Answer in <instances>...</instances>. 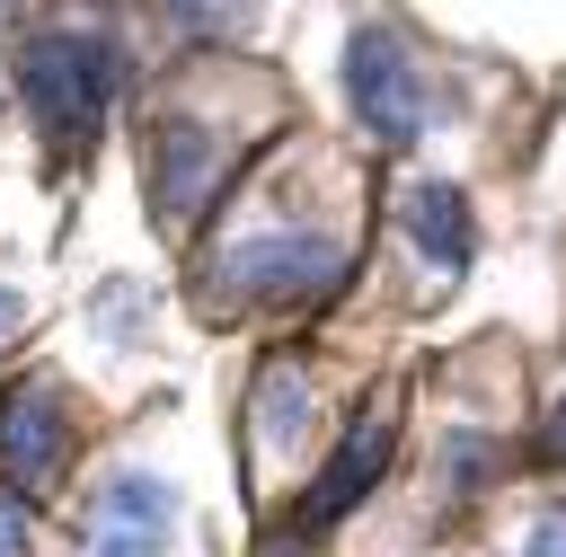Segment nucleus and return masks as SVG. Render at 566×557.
<instances>
[{
  "label": "nucleus",
  "instance_id": "f257e3e1",
  "mask_svg": "<svg viewBox=\"0 0 566 557\" xmlns=\"http://www.w3.org/2000/svg\"><path fill=\"white\" fill-rule=\"evenodd\" d=\"M18 97L44 124V141H88L115 97V35L97 27H44L18 53Z\"/></svg>",
  "mask_w": 566,
  "mask_h": 557
},
{
  "label": "nucleus",
  "instance_id": "f03ea898",
  "mask_svg": "<svg viewBox=\"0 0 566 557\" xmlns=\"http://www.w3.org/2000/svg\"><path fill=\"white\" fill-rule=\"evenodd\" d=\"M345 97H354L371 141H416L433 124V88H424L398 27H354L345 35Z\"/></svg>",
  "mask_w": 566,
  "mask_h": 557
},
{
  "label": "nucleus",
  "instance_id": "7ed1b4c3",
  "mask_svg": "<svg viewBox=\"0 0 566 557\" xmlns=\"http://www.w3.org/2000/svg\"><path fill=\"white\" fill-rule=\"evenodd\" d=\"M221 283H230V301H318L345 283V248L301 239V230H265V239H239L221 256Z\"/></svg>",
  "mask_w": 566,
  "mask_h": 557
},
{
  "label": "nucleus",
  "instance_id": "20e7f679",
  "mask_svg": "<svg viewBox=\"0 0 566 557\" xmlns=\"http://www.w3.org/2000/svg\"><path fill=\"white\" fill-rule=\"evenodd\" d=\"M62 460H71V407H62V389L53 380H18L9 398H0V495H44L53 477H62Z\"/></svg>",
  "mask_w": 566,
  "mask_h": 557
},
{
  "label": "nucleus",
  "instance_id": "39448f33",
  "mask_svg": "<svg viewBox=\"0 0 566 557\" xmlns=\"http://www.w3.org/2000/svg\"><path fill=\"white\" fill-rule=\"evenodd\" d=\"M221 177H230V150H221L212 124H195V115L150 124V203H159V221H195Z\"/></svg>",
  "mask_w": 566,
  "mask_h": 557
},
{
  "label": "nucleus",
  "instance_id": "423d86ee",
  "mask_svg": "<svg viewBox=\"0 0 566 557\" xmlns=\"http://www.w3.org/2000/svg\"><path fill=\"white\" fill-rule=\"evenodd\" d=\"M168 530H177V495L150 469H115L88 504V548L97 557H159Z\"/></svg>",
  "mask_w": 566,
  "mask_h": 557
},
{
  "label": "nucleus",
  "instance_id": "0eeeda50",
  "mask_svg": "<svg viewBox=\"0 0 566 557\" xmlns=\"http://www.w3.org/2000/svg\"><path fill=\"white\" fill-rule=\"evenodd\" d=\"M389 407H363L354 424H345V442H336V460H327V477L310 486V504L292 513L301 530H318V522H336V513H354L363 495H371V477H380V460H389Z\"/></svg>",
  "mask_w": 566,
  "mask_h": 557
},
{
  "label": "nucleus",
  "instance_id": "6e6552de",
  "mask_svg": "<svg viewBox=\"0 0 566 557\" xmlns=\"http://www.w3.org/2000/svg\"><path fill=\"white\" fill-rule=\"evenodd\" d=\"M398 221H407V239H416L442 274H460V265H469V248H478V230H469V195H460V186H442V177L407 186V195H398Z\"/></svg>",
  "mask_w": 566,
  "mask_h": 557
},
{
  "label": "nucleus",
  "instance_id": "1a4fd4ad",
  "mask_svg": "<svg viewBox=\"0 0 566 557\" xmlns=\"http://www.w3.org/2000/svg\"><path fill=\"white\" fill-rule=\"evenodd\" d=\"M301 424H310V389H301V371H292V362H274V371L256 380V433H265L274 451H292V442H301Z\"/></svg>",
  "mask_w": 566,
  "mask_h": 557
},
{
  "label": "nucleus",
  "instance_id": "9d476101",
  "mask_svg": "<svg viewBox=\"0 0 566 557\" xmlns=\"http://www.w3.org/2000/svg\"><path fill=\"white\" fill-rule=\"evenodd\" d=\"M35 548V530H27V504L18 495H0V557H27Z\"/></svg>",
  "mask_w": 566,
  "mask_h": 557
},
{
  "label": "nucleus",
  "instance_id": "9b49d317",
  "mask_svg": "<svg viewBox=\"0 0 566 557\" xmlns=\"http://www.w3.org/2000/svg\"><path fill=\"white\" fill-rule=\"evenodd\" d=\"M18 318H27V301H18V292H9V283H0V345H9V336H18Z\"/></svg>",
  "mask_w": 566,
  "mask_h": 557
},
{
  "label": "nucleus",
  "instance_id": "f8f14e48",
  "mask_svg": "<svg viewBox=\"0 0 566 557\" xmlns=\"http://www.w3.org/2000/svg\"><path fill=\"white\" fill-rule=\"evenodd\" d=\"M531 557H557V513H548V522L531 530Z\"/></svg>",
  "mask_w": 566,
  "mask_h": 557
}]
</instances>
